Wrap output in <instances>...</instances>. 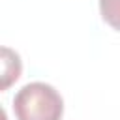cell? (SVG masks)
Returning a JSON list of instances; mask_svg holds the SVG:
<instances>
[{"label":"cell","mask_w":120,"mask_h":120,"mask_svg":"<svg viewBox=\"0 0 120 120\" xmlns=\"http://www.w3.org/2000/svg\"><path fill=\"white\" fill-rule=\"evenodd\" d=\"M13 112L17 120H60L64 101L51 84L30 82L15 94Z\"/></svg>","instance_id":"1"},{"label":"cell","mask_w":120,"mask_h":120,"mask_svg":"<svg viewBox=\"0 0 120 120\" xmlns=\"http://www.w3.org/2000/svg\"><path fill=\"white\" fill-rule=\"evenodd\" d=\"M21 58L8 47H2V90H8L11 82H15L21 75Z\"/></svg>","instance_id":"2"},{"label":"cell","mask_w":120,"mask_h":120,"mask_svg":"<svg viewBox=\"0 0 120 120\" xmlns=\"http://www.w3.org/2000/svg\"><path fill=\"white\" fill-rule=\"evenodd\" d=\"M99 13L111 28L120 32V0H99Z\"/></svg>","instance_id":"3"}]
</instances>
